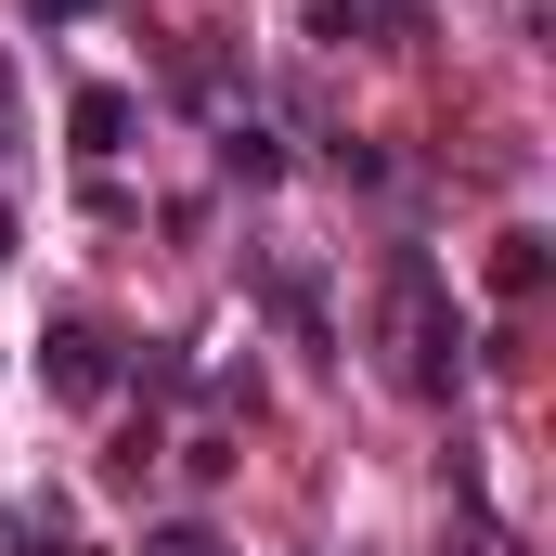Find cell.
<instances>
[{
    "instance_id": "6da1fadb",
    "label": "cell",
    "mask_w": 556,
    "mask_h": 556,
    "mask_svg": "<svg viewBox=\"0 0 556 556\" xmlns=\"http://www.w3.org/2000/svg\"><path fill=\"white\" fill-rule=\"evenodd\" d=\"M389 376H402L415 402H453V376H466V324H453V298H440V260H427V247L389 260Z\"/></svg>"
},
{
    "instance_id": "7a4b0ae2",
    "label": "cell",
    "mask_w": 556,
    "mask_h": 556,
    "mask_svg": "<svg viewBox=\"0 0 556 556\" xmlns=\"http://www.w3.org/2000/svg\"><path fill=\"white\" fill-rule=\"evenodd\" d=\"M39 389H52V402H104V389H117L104 324H52V337H39Z\"/></svg>"
},
{
    "instance_id": "3957f363",
    "label": "cell",
    "mask_w": 556,
    "mask_h": 556,
    "mask_svg": "<svg viewBox=\"0 0 556 556\" xmlns=\"http://www.w3.org/2000/svg\"><path fill=\"white\" fill-rule=\"evenodd\" d=\"M260 298L285 311V337H298V350H337V311H324V285L298 273V260H260Z\"/></svg>"
},
{
    "instance_id": "277c9868",
    "label": "cell",
    "mask_w": 556,
    "mask_h": 556,
    "mask_svg": "<svg viewBox=\"0 0 556 556\" xmlns=\"http://www.w3.org/2000/svg\"><path fill=\"white\" fill-rule=\"evenodd\" d=\"M65 130H78V155H117V142L142 130V104H130V91H117V78H91V91L65 104Z\"/></svg>"
},
{
    "instance_id": "5b68a950",
    "label": "cell",
    "mask_w": 556,
    "mask_h": 556,
    "mask_svg": "<svg viewBox=\"0 0 556 556\" xmlns=\"http://www.w3.org/2000/svg\"><path fill=\"white\" fill-rule=\"evenodd\" d=\"M220 168H233V181H273V168H285V142L260 130V117H220Z\"/></svg>"
},
{
    "instance_id": "8992f818",
    "label": "cell",
    "mask_w": 556,
    "mask_h": 556,
    "mask_svg": "<svg viewBox=\"0 0 556 556\" xmlns=\"http://www.w3.org/2000/svg\"><path fill=\"white\" fill-rule=\"evenodd\" d=\"M492 285H505V298H531V285H544V233H505V260H492Z\"/></svg>"
},
{
    "instance_id": "52a82bcc",
    "label": "cell",
    "mask_w": 556,
    "mask_h": 556,
    "mask_svg": "<svg viewBox=\"0 0 556 556\" xmlns=\"http://www.w3.org/2000/svg\"><path fill=\"white\" fill-rule=\"evenodd\" d=\"M142 556H220V531H194V518H181V531H142Z\"/></svg>"
},
{
    "instance_id": "ba28073f",
    "label": "cell",
    "mask_w": 556,
    "mask_h": 556,
    "mask_svg": "<svg viewBox=\"0 0 556 556\" xmlns=\"http://www.w3.org/2000/svg\"><path fill=\"white\" fill-rule=\"evenodd\" d=\"M26 13H39V26H78V13H104V0H26Z\"/></svg>"
},
{
    "instance_id": "9c48e42d",
    "label": "cell",
    "mask_w": 556,
    "mask_h": 556,
    "mask_svg": "<svg viewBox=\"0 0 556 556\" xmlns=\"http://www.w3.org/2000/svg\"><path fill=\"white\" fill-rule=\"evenodd\" d=\"M0 155H13V52H0Z\"/></svg>"
}]
</instances>
